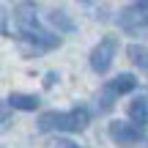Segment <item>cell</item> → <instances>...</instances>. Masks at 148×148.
<instances>
[{"instance_id": "6da1fadb", "label": "cell", "mask_w": 148, "mask_h": 148, "mask_svg": "<svg viewBox=\"0 0 148 148\" xmlns=\"http://www.w3.org/2000/svg\"><path fill=\"white\" fill-rule=\"evenodd\" d=\"M88 123H90V112L85 107H74L66 112L49 110L38 115V132H85Z\"/></svg>"}, {"instance_id": "7a4b0ae2", "label": "cell", "mask_w": 148, "mask_h": 148, "mask_svg": "<svg viewBox=\"0 0 148 148\" xmlns=\"http://www.w3.org/2000/svg\"><path fill=\"white\" fill-rule=\"evenodd\" d=\"M134 88H137V77H134V74H118V77L107 79L104 88H101V93H99V101H96L99 112H110L112 107H115V99H118V96L132 93Z\"/></svg>"}, {"instance_id": "3957f363", "label": "cell", "mask_w": 148, "mask_h": 148, "mask_svg": "<svg viewBox=\"0 0 148 148\" xmlns=\"http://www.w3.org/2000/svg\"><path fill=\"white\" fill-rule=\"evenodd\" d=\"M118 27H123L126 33H140L148 27V0H137V3L126 5L118 14Z\"/></svg>"}, {"instance_id": "277c9868", "label": "cell", "mask_w": 148, "mask_h": 148, "mask_svg": "<svg viewBox=\"0 0 148 148\" xmlns=\"http://www.w3.org/2000/svg\"><path fill=\"white\" fill-rule=\"evenodd\" d=\"M115 52H118V41L112 36L101 38L99 44H96L93 49H90V69H93L96 74H107L112 66V60H115Z\"/></svg>"}, {"instance_id": "5b68a950", "label": "cell", "mask_w": 148, "mask_h": 148, "mask_svg": "<svg viewBox=\"0 0 148 148\" xmlns=\"http://www.w3.org/2000/svg\"><path fill=\"white\" fill-rule=\"evenodd\" d=\"M143 137H145V132H143V126L140 123H123V121H112L110 123V140L115 145H121V148H129V145H137V143H143Z\"/></svg>"}, {"instance_id": "8992f818", "label": "cell", "mask_w": 148, "mask_h": 148, "mask_svg": "<svg viewBox=\"0 0 148 148\" xmlns=\"http://www.w3.org/2000/svg\"><path fill=\"white\" fill-rule=\"evenodd\" d=\"M14 22H16L19 36H25V33L41 27V25H38V8H36V3H19L16 11H14Z\"/></svg>"}, {"instance_id": "52a82bcc", "label": "cell", "mask_w": 148, "mask_h": 148, "mask_svg": "<svg viewBox=\"0 0 148 148\" xmlns=\"http://www.w3.org/2000/svg\"><path fill=\"white\" fill-rule=\"evenodd\" d=\"M129 121L145 126L148 123V96H137V99L129 104Z\"/></svg>"}, {"instance_id": "ba28073f", "label": "cell", "mask_w": 148, "mask_h": 148, "mask_svg": "<svg viewBox=\"0 0 148 148\" xmlns=\"http://www.w3.org/2000/svg\"><path fill=\"white\" fill-rule=\"evenodd\" d=\"M41 104L38 101V96H33V93H11L8 96V107H14V110H36V107Z\"/></svg>"}, {"instance_id": "9c48e42d", "label": "cell", "mask_w": 148, "mask_h": 148, "mask_svg": "<svg viewBox=\"0 0 148 148\" xmlns=\"http://www.w3.org/2000/svg\"><path fill=\"white\" fill-rule=\"evenodd\" d=\"M47 19L58 27V33H74V22L69 19V14H66V11L55 8V11H49V14H47Z\"/></svg>"}, {"instance_id": "30bf717a", "label": "cell", "mask_w": 148, "mask_h": 148, "mask_svg": "<svg viewBox=\"0 0 148 148\" xmlns=\"http://www.w3.org/2000/svg\"><path fill=\"white\" fill-rule=\"evenodd\" d=\"M126 55H129V60H132L137 69L148 71V49L145 47H140V44H129V47H126Z\"/></svg>"}, {"instance_id": "8fae6325", "label": "cell", "mask_w": 148, "mask_h": 148, "mask_svg": "<svg viewBox=\"0 0 148 148\" xmlns=\"http://www.w3.org/2000/svg\"><path fill=\"white\" fill-rule=\"evenodd\" d=\"M49 148H82V145L71 143V140H55V143H49Z\"/></svg>"}, {"instance_id": "7c38bea8", "label": "cell", "mask_w": 148, "mask_h": 148, "mask_svg": "<svg viewBox=\"0 0 148 148\" xmlns=\"http://www.w3.org/2000/svg\"><path fill=\"white\" fill-rule=\"evenodd\" d=\"M0 33H8V14H5V8H0Z\"/></svg>"}, {"instance_id": "4fadbf2b", "label": "cell", "mask_w": 148, "mask_h": 148, "mask_svg": "<svg viewBox=\"0 0 148 148\" xmlns=\"http://www.w3.org/2000/svg\"><path fill=\"white\" fill-rule=\"evenodd\" d=\"M55 79H58V74H55V71H49L47 77H44V88H52V85H55Z\"/></svg>"}, {"instance_id": "5bb4252c", "label": "cell", "mask_w": 148, "mask_h": 148, "mask_svg": "<svg viewBox=\"0 0 148 148\" xmlns=\"http://www.w3.org/2000/svg\"><path fill=\"white\" fill-rule=\"evenodd\" d=\"M0 123H5V126H8V110H5L3 101H0Z\"/></svg>"}, {"instance_id": "9a60e30c", "label": "cell", "mask_w": 148, "mask_h": 148, "mask_svg": "<svg viewBox=\"0 0 148 148\" xmlns=\"http://www.w3.org/2000/svg\"><path fill=\"white\" fill-rule=\"evenodd\" d=\"M3 129H5V123H0V132H3Z\"/></svg>"}, {"instance_id": "2e32d148", "label": "cell", "mask_w": 148, "mask_h": 148, "mask_svg": "<svg viewBox=\"0 0 148 148\" xmlns=\"http://www.w3.org/2000/svg\"><path fill=\"white\" fill-rule=\"evenodd\" d=\"M82 3H90V0H82Z\"/></svg>"}]
</instances>
